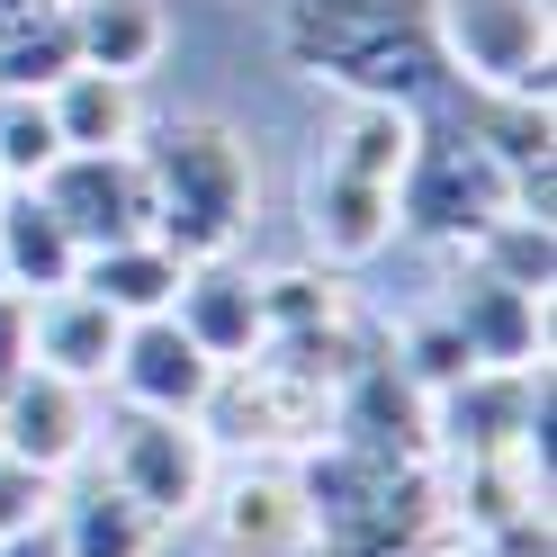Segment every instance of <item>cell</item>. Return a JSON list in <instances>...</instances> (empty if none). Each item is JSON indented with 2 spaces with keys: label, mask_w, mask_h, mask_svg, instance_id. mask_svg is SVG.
Masks as SVG:
<instances>
[{
  "label": "cell",
  "mask_w": 557,
  "mask_h": 557,
  "mask_svg": "<svg viewBox=\"0 0 557 557\" xmlns=\"http://www.w3.org/2000/svg\"><path fill=\"white\" fill-rule=\"evenodd\" d=\"M278 54L306 82L342 99H441V46H432V0H288L278 10Z\"/></svg>",
  "instance_id": "6da1fadb"
},
{
  "label": "cell",
  "mask_w": 557,
  "mask_h": 557,
  "mask_svg": "<svg viewBox=\"0 0 557 557\" xmlns=\"http://www.w3.org/2000/svg\"><path fill=\"white\" fill-rule=\"evenodd\" d=\"M145 189H153V243L181 261H225L261 216V162L225 117H162L145 126Z\"/></svg>",
  "instance_id": "7a4b0ae2"
},
{
  "label": "cell",
  "mask_w": 557,
  "mask_h": 557,
  "mask_svg": "<svg viewBox=\"0 0 557 557\" xmlns=\"http://www.w3.org/2000/svg\"><path fill=\"white\" fill-rule=\"evenodd\" d=\"M306 512H315V548L333 557H413L441 531V468H387L360 449H306Z\"/></svg>",
  "instance_id": "3957f363"
},
{
  "label": "cell",
  "mask_w": 557,
  "mask_h": 557,
  "mask_svg": "<svg viewBox=\"0 0 557 557\" xmlns=\"http://www.w3.org/2000/svg\"><path fill=\"white\" fill-rule=\"evenodd\" d=\"M512 207V171L476 145L468 126H449L423 109V135H413V162L396 181V225L441 243V252H468V243L485 234Z\"/></svg>",
  "instance_id": "277c9868"
},
{
  "label": "cell",
  "mask_w": 557,
  "mask_h": 557,
  "mask_svg": "<svg viewBox=\"0 0 557 557\" xmlns=\"http://www.w3.org/2000/svg\"><path fill=\"white\" fill-rule=\"evenodd\" d=\"M198 423L234 459H306V449L333 441V377H306L261 351L243 369H216V396H207Z\"/></svg>",
  "instance_id": "5b68a950"
},
{
  "label": "cell",
  "mask_w": 557,
  "mask_h": 557,
  "mask_svg": "<svg viewBox=\"0 0 557 557\" xmlns=\"http://www.w3.org/2000/svg\"><path fill=\"white\" fill-rule=\"evenodd\" d=\"M432 46L459 90L548 99V63H557L548 0H432Z\"/></svg>",
  "instance_id": "8992f818"
},
{
  "label": "cell",
  "mask_w": 557,
  "mask_h": 557,
  "mask_svg": "<svg viewBox=\"0 0 557 557\" xmlns=\"http://www.w3.org/2000/svg\"><path fill=\"white\" fill-rule=\"evenodd\" d=\"M99 449H109L99 476H109L117 495H135L162 531L198 521L207 512V485H216V468H225L198 413H135V405H117L109 423H99Z\"/></svg>",
  "instance_id": "52a82bcc"
},
{
  "label": "cell",
  "mask_w": 557,
  "mask_h": 557,
  "mask_svg": "<svg viewBox=\"0 0 557 557\" xmlns=\"http://www.w3.org/2000/svg\"><path fill=\"white\" fill-rule=\"evenodd\" d=\"M207 540L216 557H306L315 548V512H306L297 459H234L207 485Z\"/></svg>",
  "instance_id": "ba28073f"
},
{
  "label": "cell",
  "mask_w": 557,
  "mask_h": 557,
  "mask_svg": "<svg viewBox=\"0 0 557 557\" xmlns=\"http://www.w3.org/2000/svg\"><path fill=\"white\" fill-rule=\"evenodd\" d=\"M333 441L360 449V459H387V468H441V441H432V396L396 369V351H369L351 360V377L333 387Z\"/></svg>",
  "instance_id": "9c48e42d"
},
{
  "label": "cell",
  "mask_w": 557,
  "mask_h": 557,
  "mask_svg": "<svg viewBox=\"0 0 557 557\" xmlns=\"http://www.w3.org/2000/svg\"><path fill=\"white\" fill-rule=\"evenodd\" d=\"M441 315L459 333L468 369H548V297L512 288V278L459 261V278L441 288Z\"/></svg>",
  "instance_id": "30bf717a"
},
{
  "label": "cell",
  "mask_w": 557,
  "mask_h": 557,
  "mask_svg": "<svg viewBox=\"0 0 557 557\" xmlns=\"http://www.w3.org/2000/svg\"><path fill=\"white\" fill-rule=\"evenodd\" d=\"M37 198L63 216V234H73L82 252L153 234V189H145V162L135 153H63L37 181Z\"/></svg>",
  "instance_id": "8fae6325"
},
{
  "label": "cell",
  "mask_w": 557,
  "mask_h": 557,
  "mask_svg": "<svg viewBox=\"0 0 557 557\" xmlns=\"http://www.w3.org/2000/svg\"><path fill=\"white\" fill-rule=\"evenodd\" d=\"M0 449L27 468H46L54 485L73 476L90 449H99V405L90 387H73V377H54V369H27L0 387Z\"/></svg>",
  "instance_id": "7c38bea8"
},
{
  "label": "cell",
  "mask_w": 557,
  "mask_h": 557,
  "mask_svg": "<svg viewBox=\"0 0 557 557\" xmlns=\"http://www.w3.org/2000/svg\"><path fill=\"white\" fill-rule=\"evenodd\" d=\"M297 216H306V243H315L324 270H369L377 252H396V189L387 181H360L342 162H315L297 189Z\"/></svg>",
  "instance_id": "4fadbf2b"
},
{
  "label": "cell",
  "mask_w": 557,
  "mask_h": 557,
  "mask_svg": "<svg viewBox=\"0 0 557 557\" xmlns=\"http://www.w3.org/2000/svg\"><path fill=\"white\" fill-rule=\"evenodd\" d=\"M109 387H117V405H135V413H207V396H216V360H207L171 315H145V324L117 333Z\"/></svg>",
  "instance_id": "5bb4252c"
},
{
  "label": "cell",
  "mask_w": 557,
  "mask_h": 557,
  "mask_svg": "<svg viewBox=\"0 0 557 557\" xmlns=\"http://www.w3.org/2000/svg\"><path fill=\"white\" fill-rule=\"evenodd\" d=\"M171 324H181L216 369L261 360V342H270V324H261V278L243 270L234 252H225V261H189V270H181V297H171Z\"/></svg>",
  "instance_id": "9a60e30c"
},
{
  "label": "cell",
  "mask_w": 557,
  "mask_h": 557,
  "mask_svg": "<svg viewBox=\"0 0 557 557\" xmlns=\"http://www.w3.org/2000/svg\"><path fill=\"white\" fill-rule=\"evenodd\" d=\"M117 315L99 306L90 288H46V297H27V369H54V377H73V387H109V360H117Z\"/></svg>",
  "instance_id": "2e32d148"
},
{
  "label": "cell",
  "mask_w": 557,
  "mask_h": 557,
  "mask_svg": "<svg viewBox=\"0 0 557 557\" xmlns=\"http://www.w3.org/2000/svg\"><path fill=\"white\" fill-rule=\"evenodd\" d=\"M46 109H54V135H63V153H135L145 145V82H126V73H63L46 90Z\"/></svg>",
  "instance_id": "e0dca14e"
},
{
  "label": "cell",
  "mask_w": 557,
  "mask_h": 557,
  "mask_svg": "<svg viewBox=\"0 0 557 557\" xmlns=\"http://www.w3.org/2000/svg\"><path fill=\"white\" fill-rule=\"evenodd\" d=\"M54 540H63V557H153L162 548V521L135 504V495H117L109 476H82V485H54Z\"/></svg>",
  "instance_id": "ac0fdd59"
},
{
  "label": "cell",
  "mask_w": 557,
  "mask_h": 557,
  "mask_svg": "<svg viewBox=\"0 0 557 557\" xmlns=\"http://www.w3.org/2000/svg\"><path fill=\"white\" fill-rule=\"evenodd\" d=\"M63 18H73L82 73H126V82H145L153 63H162V46H171L162 0H63Z\"/></svg>",
  "instance_id": "d6986e66"
},
{
  "label": "cell",
  "mask_w": 557,
  "mask_h": 557,
  "mask_svg": "<svg viewBox=\"0 0 557 557\" xmlns=\"http://www.w3.org/2000/svg\"><path fill=\"white\" fill-rule=\"evenodd\" d=\"M181 270H189V261L171 252V243L135 234V243H109V252H82V278H73V288H90L117 324H145V315H171Z\"/></svg>",
  "instance_id": "ffe728a7"
},
{
  "label": "cell",
  "mask_w": 557,
  "mask_h": 557,
  "mask_svg": "<svg viewBox=\"0 0 557 557\" xmlns=\"http://www.w3.org/2000/svg\"><path fill=\"white\" fill-rule=\"evenodd\" d=\"M0 278H10L18 297H46V288H73L82 278V243L63 234V216L37 189L0 198Z\"/></svg>",
  "instance_id": "44dd1931"
},
{
  "label": "cell",
  "mask_w": 557,
  "mask_h": 557,
  "mask_svg": "<svg viewBox=\"0 0 557 557\" xmlns=\"http://www.w3.org/2000/svg\"><path fill=\"white\" fill-rule=\"evenodd\" d=\"M413 135H423V109H405V99H351L342 109V126H333V145H324V162H342V171H360V181H405V162H413Z\"/></svg>",
  "instance_id": "7402d4cb"
},
{
  "label": "cell",
  "mask_w": 557,
  "mask_h": 557,
  "mask_svg": "<svg viewBox=\"0 0 557 557\" xmlns=\"http://www.w3.org/2000/svg\"><path fill=\"white\" fill-rule=\"evenodd\" d=\"M63 73H82V54H73V18H63V10H37V18L0 27V90L46 99Z\"/></svg>",
  "instance_id": "603a6c76"
},
{
  "label": "cell",
  "mask_w": 557,
  "mask_h": 557,
  "mask_svg": "<svg viewBox=\"0 0 557 557\" xmlns=\"http://www.w3.org/2000/svg\"><path fill=\"white\" fill-rule=\"evenodd\" d=\"M459 261H476V270H495V278H512V288H531V297H548V278H557V243H548V216H521V207H504L495 225H485Z\"/></svg>",
  "instance_id": "cb8c5ba5"
},
{
  "label": "cell",
  "mask_w": 557,
  "mask_h": 557,
  "mask_svg": "<svg viewBox=\"0 0 557 557\" xmlns=\"http://www.w3.org/2000/svg\"><path fill=\"white\" fill-rule=\"evenodd\" d=\"M54 162H63L54 109H46V99H27V90H0V171H10V189H37Z\"/></svg>",
  "instance_id": "d4e9b609"
},
{
  "label": "cell",
  "mask_w": 557,
  "mask_h": 557,
  "mask_svg": "<svg viewBox=\"0 0 557 557\" xmlns=\"http://www.w3.org/2000/svg\"><path fill=\"white\" fill-rule=\"evenodd\" d=\"M54 512V476L46 468H27L0 449V540H18V531H37V521Z\"/></svg>",
  "instance_id": "484cf974"
},
{
  "label": "cell",
  "mask_w": 557,
  "mask_h": 557,
  "mask_svg": "<svg viewBox=\"0 0 557 557\" xmlns=\"http://www.w3.org/2000/svg\"><path fill=\"white\" fill-rule=\"evenodd\" d=\"M10 377H27V297L0 288V387Z\"/></svg>",
  "instance_id": "4316f807"
},
{
  "label": "cell",
  "mask_w": 557,
  "mask_h": 557,
  "mask_svg": "<svg viewBox=\"0 0 557 557\" xmlns=\"http://www.w3.org/2000/svg\"><path fill=\"white\" fill-rule=\"evenodd\" d=\"M413 557H485V540H476V531H459V521H441V531L413 548Z\"/></svg>",
  "instance_id": "83f0119b"
},
{
  "label": "cell",
  "mask_w": 557,
  "mask_h": 557,
  "mask_svg": "<svg viewBox=\"0 0 557 557\" xmlns=\"http://www.w3.org/2000/svg\"><path fill=\"white\" fill-rule=\"evenodd\" d=\"M0 557H63V540H54V521H37V531L0 540Z\"/></svg>",
  "instance_id": "f1b7e54d"
},
{
  "label": "cell",
  "mask_w": 557,
  "mask_h": 557,
  "mask_svg": "<svg viewBox=\"0 0 557 557\" xmlns=\"http://www.w3.org/2000/svg\"><path fill=\"white\" fill-rule=\"evenodd\" d=\"M0 198H10V171H0Z\"/></svg>",
  "instance_id": "f546056e"
},
{
  "label": "cell",
  "mask_w": 557,
  "mask_h": 557,
  "mask_svg": "<svg viewBox=\"0 0 557 557\" xmlns=\"http://www.w3.org/2000/svg\"><path fill=\"white\" fill-rule=\"evenodd\" d=\"M306 557H333V548H306Z\"/></svg>",
  "instance_id": "4dcf8cb0"
},
{
  "label": "cell",
  "mask_w": 557,
  "mask_h": 557,
  "mask_svg": "<svg viewBox=\"0 0 557 557\" xmlns=\"http://www.w3.org/2000/svg\"><path fill=\"white\" fill-rule=\"evenodd\" d=\"M0 288H10V278H0Z\"/></svg>",
  "instance_id": "1f68e13d"
}]
</instances>
